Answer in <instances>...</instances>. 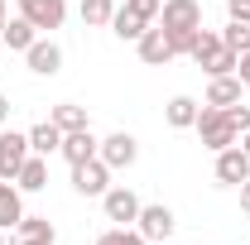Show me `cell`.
Instances as JSON below:
<instances>
[{
	"mask_svg": "<svg viewBox=\"0 0 250 245\" xmlns=\"http://www.w3.org/2000/svg\"><path fill=\"white\" fill-rule=\"evenodd\" d=\"M197 140H202V149H212V154H221V149H231V144H241V130L231 125V116L221 111V106H207L202 101V111H197Z\"/></svg>",
	"mask_w": 250,
	"mask_h": 245,
	"instance_id": "obj_1",
	"label": "cell"
},
{
	"mask_svg": "<svg viewBox=\"0 0 250 245\" xmlns=\"http://www.w3.org/2000/svg\"><path fill=\"white\" fill-rule=\"evenodd\" d=\"M135 231L149 245H164L178 231V216H173V207H164V202H149V207H140V216H135Z\"/></svg>",
	"mask_w": 250,
	"mask_h": 245,
	"instance_id": "obj_2",
	"label": "cell"
},
{
	"mask_svg": "<svg viewBox=\"0 0 250 245\" xmlns=\"http://www.w3.org/2000/svg\"><path fill=\"white\" fill-rule=\"evenodd\" d=\"M159 29L164 34L202 29V5H197V0H164V5H159Z\"/></svg>",
	"mask_w": 250,
	"mask_h": 245,
	"instance_id": "obj_3",
	"label": "cell"
},
{
	"mask_svg": "<svg viewBox=\"0 0 250 245\" xmlns=\"http://www.w3.org/2000/svg\"><path fill=\"white\" fill-rule=\"evenodd\" d=\"M72 187H77V197H106V187H111V168H106V159L96 154V159L72 163Z\"/></svg>",
	"mask_w": 250,
	"mask_h": 245,
	"instance_id": "obj_4",
	"label": "cell"
},
{
	"mask_svg": "<svg viewBox=\"0 0 250 245\" xmlns=\"http://www.w3.org/2000/svg\"><path fill=\"white\" fill-rule=\"evenodd\" d=\"M101 159H106V168L111 173H121V168H135V159H140V140L130 135V130H111L106 140H101Z\"/></svg>",
	"mask_w": 250,
	"mask_h": 245,
	"instance_id": "obj_5",
	"label": "cell"
},
{
	"mask_svg": "<svg viewBox=\"0 0 250 245\" xmlns=\"http://www.w3.org/2000/svg\"><path fill=\"white\" fill-rule=\"evenodd\" d=\"M29 135H20V130H5L0 125V178L5 183H15V173L24 168V159H29Z\"/></svg>",
	"mask_w": 250,
	"mask_h": 245,
	"instance_id": "obj_6",
	"label": "cell"
},
{
	"mask_svg": "<svg viewBox=\"0 0 250 245\" xmlns=\"http://www.w3.org/2000/svg\"><path fill=\"white\" fill-rule=\"evenodd\" d=\"M140 207H145V202H140L130 187H106V197H101V212H106V221H116V226H135Z\"/></svg>",
	"mask_w": 250,
	"mask_h": 245,
	"instance_id": "obj_7",
	"label": "cell"
},
{
	"mask_svg": "<svg viewBox=\"0 0 250 245\" xmlns=\"http://www.w3.org/2000/svg\"><path fill=\"white\" fill-rule=\"evenodd\" d=\"M20 15L34 29H62L67 20V0H20Z\"/></svg>",
	"mask_w": 250,
	"mask_h": 245,
	"instance_id": "obj_8",
	"label": "cell"
},
{
	"mask_svg": "<svg viewBox=\"0 0 250 245\" xmlns=\"http://www.w3.org/2000/svg\"><path fill=\"white\" fill-rule=\"evenodd\" d=\"M250 178V154L241 149V144H231V149L217 154V183L221 187H241Z\"/></svg>",
	"mask_w": 250,
	"mask_h": 245,
	"instance_id": "obj_9",
	"label": "cell"
},
{
	"mask_svg": "<svg viewBox=\"0 0 250 245\" xmlns=\"http://www.w3.org/2000/svg\"><path fill=\"white\" fill-rule=\"evenodd\" d=\"M24 62H29V72H39V77H58L62 72V48L53 43V39H34Z\"/></svg>",
	"mask_w": 250,
	"mask_h": 245,
	"instance_id": "obj_10",
	"label": "cell"
},
{
	"mask_svg": "<svg viewBox=\"0 0 250 245\" xmlns=\"http://www.w3.org/2000/svg\"><path fill=\"white\" fill-rule=\"evenodd\" d=\"M140 58L149 62V67H164V62H173V43H168V34L159 29V24H149V29L140 34Z\"/></svg>",
	"mask_w": 250,
	"mask_h": 245,
	"instance_id": "obj_11",
	"label": "cell"
},
{
	"mask_svg": "<svg viewBox=\"0 0 250 245\" xmlns=\"http://www.w3.org/2000/svg\"><path fill=\"white\" fill-rule=\"evenodd\" d=\"M96 149H101V140L92 135V125L87 130H72V135H62V159L67 163H82V159H96Z\"/></svg>",
	"mask_w": 250,
	"mask_h": 245,
	"instance_id": "obj_12",
	"label": "cell"
},
{
	"mask_svg": "<svg viewBox=\"0 0 250 245\" xmlns=\"http://www.w3.org/2000/svg\"><path fill=\"white\" fill-rule=\"evenodd\" d=\"M15 187H20V192H43V187H48V159H43V154H29L24 168L15 173Z\"/></svg>",
	"mask_w": 250,
	"mask_h": 245,
	"instance_id": "obj_13",
	"label": "cell"
},
{
	"mask_svg": "<svg viewBox=\"0 0 250 245\" xmlns=\"http://www.w3.org/2000/svg\"><path fill=\"white\" fill-rule=\"evenodd\" d=\"M20 216H24V192H20L15 183L0 178V231H15Z\"/></svg>",
	"mask_w": 250,
	"mask_h": 245,
	"instance_id": "obj_14",
	"label": "cell"
},
{
	"mask_svg": "<svg viewBox=\"0 0 250 245\" xmlns=\"http://www.w3.org/2000/svg\"><path fill=\"white\" fill-rule=\"evenodd\" d=\"M0 39H5V48H15V53H29V43L39 39V29H34L24 15H10V20H5V29H0Z\"/></svg>",
	"mask_w": 250,
	"mask_h": 245,
	"instance_id": "obj_15",
	"label": "cell"
},
{
	"mask_svg": "<svg viewBox=\"0 0 250 245\" xmlns=\"http://www.w3.org/2000/svg\"><path fill=\"white\" fill-rule=\"evenodd\" d=\"M241 87H246V82H241L236 72H231V77H212V87H207V96H202V101L226 111V106H236V101H241Z\"/></svg>",
	"mask_w": 250,
	"mask_h": 245,
	"instance_id": "obj_16",
	"label": "cell"
},
{
	"mask_svg": "<svg viewBox=\"0 0 250 245\" xmlns=\"http://www.w3.org/2000/svg\"><path fill=\"white\" fill-rule=\"evenodd\" d=\"M29 149L43 154V159H53V154L62 149V130H58L53 121H39V125L29 130Z\"/></svg>",
	"mask_w": 250,
	"mask_h": 245,
	"instance_id": "obj_17",
	"label": "cell"
},
{
	"mask_svg": "<svg viewBox=\"0 0 250 245\" xmlns=\"http://www.w3.org/2000/svg\"><path fill=\"white\" fill-rule=\"evenodd\" d=\"M197 111H202V106H197L192 96H173V101L164 106V121L173 125V130H192V125H197Z\"/></svg>",
	"mask_w": 250,
	"mask_h": 245,
	"instance_id": "obj_18",
	"label": "cell"
},
{
	"mask_svg": "<svg viewBox=\"0 0 250 245\" xmlns=\"http://www.w3.org/2000/svg\"><path fill=\"white\" fill-rule=\"evenodd\" d=\"M15 231H20V241H43V245H58V231H53V221H48V216H29V212H24Z\"/></svg>",
	"mask_w": 250,
	"mask_h": 245,
	"instance_id": "obj_19",
	"label": "cell"
},
{
	"mask_svg": "<svg viewBox=\"0 0 250 245\" xmlns=\"http://www.w3.org/2000/svg\"><path fill=\"white\" fill-rule=\"evenodd\" d=\"M149 29V24H145V20H140V15H130V10H116V15H111V34H116V39H121V43H140V34Z\"/></svg>",
	"mask_w": 250,
	"mask_h": 245,
	"instance_id": "obj_20",
	"label": "cell"
},
{
	"mask_svg": "<svg viewBox=\"0 0 250 245\" xmlns=\"http://www.w3.org/2000/svg\"><path fill=\"white\" fill-rule=\"evenodd\" d=\"M48 121L58 125L62 135H72V130H87V111H82V106H72V101H62V106H53V116H48Z\"/></svg>",
	"mask_w": 250,
	"mask_h": 245,
	"instance_id": "obj_21",
	"label": "cell"
},
{
	"mask_svg": "<svg viewBox=\"0 0 250 245\" xmlns=\"http://www.w3.org/2000/svg\"><path fill=\"white\" fill-rule=\"evenodd\" d=\"M217 48H221V29H197V34H192V48H188V58L202 67V62L212 58Z\"/></svg>",
	"mask_w": 250,
	"mask_h": 245,
	"instance_id": "obj_22",
	"label": "cell"
},
{
	"mask_svg": "<svg viewBox=\"0 0 250 245\" xmlns=\"http://www.w3.org/2000/svg\"><path fill=\"white\" fill-rule=\"evenodd\" d=\"M236 62H241V53H236V48H226V43H221L217 53H212V58L202 62V72H207V77H231V72H236Z\"/></svg>",
	"mask_w": 250,
	"mask_h": 245,
	"instance_id": "obj_23",
	"label": "cell"
},
{
	"mask_svg": "<svg viewBox=\"0 0 250 245\" xmlns=\"http://www.w3.org/2000/svg\"><path fill=\"white\" fill-rule=\"evenodd\" d=\"M111 15H116V0H82V24H87V29L111 24Z\"/></svg>",
	"mask_w": 250,
	"mask_h": 245,
	"instance_id": "obj_24",
	"label": "cell"
},
{
	"mask_svg": "<svg viewBox=\"0 0 250 245\" xmlns=\"http://www.w3.org/2000/svg\"><path fill=\"white\" fill-rule=\"evenodd\" d=\"M96 245H149L135 226H111V231H101L96 236Z\"/></svg>",
	"mask_w": 250,
	"mask_h": 245,
	"instance_id": "obj_25",
	"label": "cell"
},
{
	"mask_svg": "<svg viewBox=\"0 0 250 245\" xmlns=\"http://www.w3.org/2000/svg\"><path fill=\"white\" fill-rule=\"evenodd\" d=\"M221 43L236 48V53H250V24H236V20H231V24L221 29Z\"/></svg>",
	"mask_w": 250,
	"mask_h": 245,
	"instance_id": "obj_26",
	"label": "cell"
},
{
	"mask_svg": "<svg viewBox=\"0 0 250 245\" xmlns=\"http://www.w3.org/2000/svg\"><path fill=\"white\" fill-rule=\"evenodd\" d=\"M159 5H164V0H125V10L140 15L145 24H154V20H159Z\"/></svg>",
	"mask_w": 250,
	"mask_h": 245,
	"instance_id": "obj_27",
	"label": "cell"
},
{
	"mask_svg": "<svg viewBox=\"0 0 250 245\" xmlns=\"http://www.w3.org/2000/svg\"><path fill=\"white\" fill-rule=\"evenodd\" d=\"M226 116H231V125H236L241 135L250 130V106H246V101H236V106H226Z\"/></svg>",
	"mask_w": 250,
	"mask_h": 245,
	"instance_id": "obj_28",
	"label": "cell"
},
{
	"mask_svg": "<svg viewBox=\"0 0 250 245\" xmlns=\"http://www.w3.org/2000/svg\"><path fill=\"white\" fill-rule=\"evenodd\" d=\"M226 20H236V24H250V0H226Z\"/></svg>",
	"mask_w": 250,
	"mask_h": 245,
	"instance_id": "obj_29",
	"label": "cell"
},
{
	"mask_svg": "<svg viewBox=\"0 0 250 245\" xmlns=\"http://www.w3.org/2000/svg\"><path fill=\"white\" fill-rule=\"evenodd\" d=\"M236 77H241V82L250 87V53H241V62H236Z\"/></svg>",
	"mask_w": 250,
	"mask_h": 245,
	"instance_id": "obj_30",
	"label": "cell"
},
{
	"mask_svg": "<svg viewBox=\"0 0 250 245\" xmlns=\"http://www.w3.org/2000/svg\"><path fill=\"white\" fill-rule=\"evenodd\" d=\"M241 212L250 216V178H246V183H241Z\"/></svg>",
	"mask_w": 250,
	"mask_h": 245,
	"instance_id": "obj_31",
	"label": "cell"
},
{
	"mask_svg": "<svg viewBox=\"0 0 250 245\" xmlns=\"http://www.w3.org/2000/svg\"><path fill=\"white\" fill-rule=\"evenodd\" d=\"M5 121H10V96L0 92V125H5Z\"/></svg>",
	"mask_w": 250,
	"mask_h": 245,
	"instance_id": "obj_32",
	"label": "cell"
},
{
	"mask_svg": "<svg viewBox=\"0 0 250 245\" xmlns=\"http://www.w3.org/2000/svg\"><path fill=\"white\" fill-rule=\"evenodd\" d=\"M5 20H10V10H5V0H0V29H5Z\"/></svg>",
	"mask_w": 250,
	"mask_h": 245,
	"instance_id": "obj_33",
	"label": "cell"
},
{
	"mask_svg": "<svg viewBox=\"0 0 250 245\" xmlns=\"http://www.w3.org/2000/svg\"><path fill=\"white\" fill-rule=\"evenodd\" d=\"M241 149H246V154H250V130H246V135H241Z\"/></svg>",
	"mask_w": 250,
	"mask_h": 245,
	"instance_id": "obj_34",
	"label": "cell"
},
{
	"mask_svg": "<svg viewBox=\"0 0 250 245\" xmlns=\"http://www.w3.org/2000/svg\"><path fill=\"white\" fill-rule=\"evenodd\" d=\"M20 245H43V241H20Z\"/></svg>",
	"mask_w": 250,
	"mask_h": 245,
	"instance_id": "obj_35",
	"label": "cell"
},
{
	"mask_svg": "<svg viewBox=\"0 0 250 245\" xmlns=\"http://www.w3.org/2000/svg\"><path fill=\"white\" fill-rule=\"evenodd\" d=\"M0 245H5V231H0Z\"/></svg>",
	"mask_w": 250,
	"mask_h": 245,
	"instance_id": "obj_36",
	"label": "cell"
}]
</instances>
